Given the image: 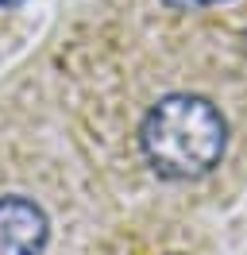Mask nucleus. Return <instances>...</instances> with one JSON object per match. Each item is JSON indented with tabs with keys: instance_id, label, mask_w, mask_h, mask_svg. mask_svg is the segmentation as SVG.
<instances>
[{
	"instance_id": "7ed1b4c3",
	"label": "nucleus",
	"mask_w": 247,
	"mask_h": 255,
	"mask_svg": "<svg viewBox=\"0 0 247 255\" xmlns=\"http://www.w3.org/2000/svg\"><path fill=\"white\" fill-rule=\"evenodd\" d=\"M178 12H197V8H213V4H228V0H162Z\"/></svg>"
},
{
	"instance_id": "f03ea898",
	"label": "nucleus",
	"mask_w": 247,
	"mask_h": 255,
	"mask_svg": "<svg viewBox=\"0 0 247 255\" xmlns=\"http://www.w3.org/2000/svg\"><path fill=\"white\" fill-rule=\"evenodd\" d=\"M50 244V217L23 193L0 197V255H43Z\"/></svg>"
},
{
	"instance_id": "20e7f679",
	"label": "nucleus",
	"mask_w": 247,
	"mask_h": 255,
	"mask_svg": "<svg viewBox=\"0 0 247 255\" xmlns=\"http://www.w3.org/2000/svg\"><path fill=\"white\" fill-rule=\"evenodd\" d=\"M19 4H27V0H0V8H19Z\"/></svg>"
},
{
	"instance_id": "f257e3e1",
	"label": "nucleus",
	"mask_w": 247,
	"mask_h": 255,
	"mask_svg": "<svg viewBox=\"0 0 247 255\" xmlns=\"http://www.w3.org/2000/svg\"><path fill=\"white\" fill-rule=\"evenodd\" d=\"M139 147L158 178L193 182L220 166L228 151V120L201 93H166L143 116Z\"/></svg>"
}]
</instances>
